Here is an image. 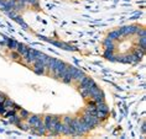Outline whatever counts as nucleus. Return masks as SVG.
<instances>
[{"label":"nucleus","instance_id":"obj_19","mask_svg":"<svg viewBox=\"0 0 146 139\" xmlns=\"http://www.w3.org/2000/svg\"><path fill=\"white\" fill-rule=\"evenodd\" d=\"M79 92H81V95H82L83 98L89 97V91H88V89H87V87H79Z\"/></svg>","mask_w":146,"mask_h":139},{"label":"nucleus","instance_id":"obj_6","mask_svg":"<svg viewBox=\"0 0 146 139\" xmlns=\"http://www.w3.org/2000/svg\"><path fill=\"white\" fill-rule=\"evenodd\" d=\"M25 59V63L26 64H30V63H34L35 62V58H36V50L35 49H30L29 48L27 53L25 54V57H23Z\"/></svg>","mask_w":146,"mask_h":139},{"label":"nucleus","instance_id":"obj_17","mask_svg":"<svg viewBox=\"0 0 146 139\" xmlns=\"http://www.w3.org/2000/svg\"><path fill=\"white\" fill-rule=\"evenodd\" d=\"M6 45H8V47L10 49L15 50L16 47H17V42L15 41V39H10V38H6Z\"/></svg>","mask_w":146,"mask_h":139},{"label":"nucleus","instance_id":"obj_24","mask_svg":"<svg viewBox=\"0 0 146 139\" xmlns=\"http://www.w3.org/2000/svg\"><path fill=\"white\" fill-rule=\"evenodd\" d=\"M27 3L34 6H38V0H27Z\"/></svg>","mask_w":146,"mask_h":139},{"label":"nucleus","instance_id":"obj_4","mask_svg":"<svg viewBox=\"0 0 146 139\" xmlns=\"http://www.w3.org/2000/svg\"><path fill=\"white\" fill-rule=\"evenodd\" d=\"M140 27L137 25H130V26H125V27H121L119 28V32L121 36H129V35H133V33H137Z\"/></svg>","mask_w":146,"mask_h":139},{"label":"nucleus","instance_id":"obj_5","mask_svg":"<svg viewBox=\"0 0 146 139\" xmlns=\"http://www.w3.org/2000/svg\"><path fill=\"white\" fill-rule=\"evenodd\" d=\"M74 70L76 68L74 67H71V65H68L67 70H66L64 75L62 76V81H63L64 84H69L73 80V74H74Z\"/></svg>","mask_w":146,"mask_h":139},{"label":"nucleus","instance_id":"obj_15","mask_svg":"<svg viewBox=\"0 0 146 139\" xmlns=\"http://www.w3.org/2000/svg\"><path fill=\"white\" fill-rule=\"evenodd\" d=\"M21 121H23V119H21V117H16L15 113H14V115H11V116H9V122L13 123V124H16V126H19Z\"/></svg>","mask_w":146,"mask_h":139},{"label":"nucleus","instance_id":"obj_11","mask_svg":"<svg viewBox=\"0 0 146 139\" xmlns=\"http://www.w3.org/2000/svg\"><path fill=\"white\" fill-rule=\"evenodd\" d=\"M96 106H97V109H98V111H103V112L109 113V107H108V105L105 104L104 101H103V102H98V104H96Z\"/></svg>","mask_w":146,"mask_h":139},{"label":"nucleus","instance_id":"obj_2","mask_svg":"<svg viewBox=\"0 0 146 139\" xmlns=\"http://www.w3.org/2000/svg\"><path fill=\"white\" fill-rule=\"evenodd\" d=\"M57 121H60V117L58 116H46L45 119H43L46 132H48L51 135H53V128H54V124H56Z\"/></svg>","mask_w":146,"mask_h":139},{"label":"nucleus","instance_id":"obj_13","mask_svg":"<svg viewBox=\"0 0 146 139\" xmlns=\"http://www.w3.org/2000/svg\"><path fill=\"white\" fill-rule=\"evenodd\" d=\"M104 47L107 49H110V50H114L115 49V46H114V41H113V39H110V38H107L104 41Z\"/></svg>","mask_w":146,"mask_h":139},{"label":"nucleus","instance_id":"obj_9","mask_svg":"<svg viewBox=\"0 0 146 139\" xmlns=\"http://www.w3.org/2000/svg\"><path fill=\"white\" fill-rule=\"evenodd\" d=\"M40 118H41V117L37 116V115H30L26 119H27V123L30 124V127H35L36 123H37L38 121H40Z\"/></svg>","mask_w":146,"mask_h":139},{"label":"nucleus","instance_id":"obj_12","mask_svg":"<svg viewBox=\"0 0 146 139\" xmlns=\"http://www.w3.org/2000/svg\"><path fill=\"white\" fill-rule=\"evenodd\" d=\"M93 98V101L96 102V104H98V102H103L104 101V94H103V91H99V92H97L94 96H92Z\"/></svg>","mask_w":146,"mask_h":139},{"label":"nucleus","instance_id":"obj_20","mask_svg":"<svg viewBox=\"0 0 146 139\" xmlns=\"http://www.w3.org/2000/svg\"><path fill=\"white\" fill-rule=\"evenodd\" d=\"M96 116H97L99 119H105V118H107V116H108V113H107V112H103V111H98V109H97Z\"/></svg>","mask_w":146,"mask_h":139},{"label":"nucleus","instance_id":"obj_3","mask_svg":"<svg viewBox=\"0 0 146 139\" xmlns=\"http://www.w3.org/2000/svg\"><path fill=\"white\" fill-rule=\"evenodd\" d=\"M82 119L84 121V122L88 124V127L92 129V128H94L96 126H98L99 124V118H98L97 116H94V115H92V113H89V112H84V115H83V117H82Z\"/></svg>","mask_w":146,"mask_h":139},{"label":"nucleus","instance_id":"obj_25","mask_svg":"<svg viewBox=\"0 0 146 139\" xmlns=\"http://www.w3.org/2000/svg\"><path fill=\"white\" fill-rule=\"evenodd\" d=\"M5 98H6V96H5V95L0 92V104H3V102H4V100H5Z\"/></svg>","mask_w":146,"mask_h":139},{"label":"nucleus","instance_id":"obj_26","mask_svg":"<svg viewBox=\"0 0 146 139\" xmlns=\"http://www.w3.org/2000/svg\"><path fill=\"white\" fill-rule=\"evenodd\" d=\"M16 1H17V3H19V4H21V5H24V4H25V3H26V1H27V0H16Z\"/></svg>","mask_w":146,"mask_h":139},{"label":"nucleus","instance_id":"obj_16","mask_svg":"<svg viewBox=\"0 0 146 139\" xmlns=\"http://www.w3.org/2000/svg\"><path fill=\"white\" fill-rule=\"evenodd\" d=\"M120 37H121V35H120L119 30H116V31H113V32H110V33L108 35V38L113 39V41H116V39H119Z\"/></svg>","mask_w":146,"mask_h":139},{"label":"nucleus","instance_id":"obj_23","mask_svg":"<svg viewBox=\"0 0 146 139\" xmlns=\"http://www.w3.org/2000/svg\"><path fill=\"white\" fill-rule=\"evenodd\" d=\"M63 124H71L72 123V118L69 116H66V117H63V122H62Z\"/></svg>","mask_w":146,"mask_h":139},{"label":"nucleus","instance_id":"obj_14","mask_svg":"<svg viewBox=\"0 0 146 139\" xmlns=\"http://www.w3.org/2000/svg\"><path fill=\"white\" fill-rule=\"evenodd\" d=\"M84 76V73H83L81 69H78V68H76V70H74V74H73V79L74 80H77V81H81V79Z\"/></svg>","mask_w":146,"mask_h":139},{"label":"nucleus","instance_id":"obj_7","mask_svg":"<svg viewBox=\"0 0 146 139\" xmlns=\"http://www.w3.org/2000/svg\"><path fill=\"white\" fill-rule=\"evenodd\" d=\"M45 64L42 63V62H34V70L35 73H37V74H43L45 73Z\"/></svg>","mask_w":146,"mask_h":139},{"label":"nucleus","instance_id":"obj_18","mask_svg":"<svg viewBox=\"0 0 146 139\" xmlns=\"http://www.w3.org/2000/svg\"><path fill=\"white\" fill-rule=\"evenodd\" d=\"M139 46L142 50H145V47H146V36H141L139 37Z\"/></svg>","mask_w":146,"mask_h":139},{"label":"nucleus","instance_id":"obj_8","mask_svg":"<svg viewBox=\"0 0 146 139\" xmlns=\"http://www.w3.org/2000/svg\"><path fill=\"white\" fill-rule=\"evenodd\" d=\"M15 50L20 54L21 57H25V54H26L27 50H29V47H26L24 43H17V47H16Z\"/></svg>","mask_w":146,"mask_h":139},{"label":"nucleus","instance_id":"obj_10","mask_svg":"<svg viewBox=\"0 0 146 139\" xmlns=\"http://www.w3.org/2000/svg\"><path fill=\"white\" fill-rule=\"evenodd\" d=\"M104 57L109 60H116V56H114V50H110V49H107V48L104 50Z\"/></svg>","mask_w":146,"mask_h":139},{"label":"nucleus","instance_id":"obj_1","mask_svg":"<svg viewBox=\"0 0 146 139\" xmlns=\"http://www.w3.org/2000/svg\"><path fill=\"white\" fill-rule=\"evenodd\" d=\"M72 126L76 130V135H83L90 130L88 124H87L82 118H72Z\"/></svg>","mask_w":146,"mask_h":139},{"label":"nucleus","instance_id":"obj_22","mask_svg":"<svg viewBox=\"0 0 146 139\" xmlns=\"http://www.w3.org/2000/svg\"><path fill=\"white\" fill-rule=\"evenodd\" d=\"M11 58H13L14 60H20L23 57H21V56H20V54L17 53V52H15V50H13V52H11Z\"/></svg>","mask_w":146,"mask_h":139},{"label":"nucleus","instance_id":"obj_21","mask_svg":"<svg viewBox=\"0 0 146 139\" xmlns=\"http://www.w3.org/2000/svg\"><path fill=\"white\" fill-rule=\"evenodd\" d=\"M29 116H30V113H29V112L26 111V109L20 108V117H21V119H26Z\"/></svg>","mask_w":146,"mask_h":139}]
</instances>
